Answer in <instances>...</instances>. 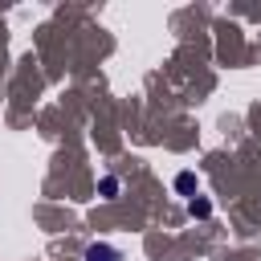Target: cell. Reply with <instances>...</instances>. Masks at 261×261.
Wrapping results in <instances>:
<instances>
[{
	"label": "cell",
	"mask_w": 261,
	"mask_h": 261,
	"mask_svg": "<svg viewBox=\"0 0 261 261\" xmlns=\"http://www.w3.org/2000/svg\"><path fill=\"white\" fill-rule=\"evenodd\" d=\"M82 261H122V253L114 245H106V241H94V245H86Z\"/></svg>",
	"instance_id": "obj_1"
},
{
	"label": "cell",
	"mask_w": 261,
	"mask_h": 261,
	"mask_svg": "<svg viewBox=\"0 0 261 261\" xmlns=\"http://www.w3.org/2000/svg\"><path fill=\"white\" fill-rule=\"evenodd\" d=\"M102 192H106V200H114V192H118V179H114V175H106V179H102Z\"/></svg>",
	"instance_id": "obj_2"
}]
</instances>
